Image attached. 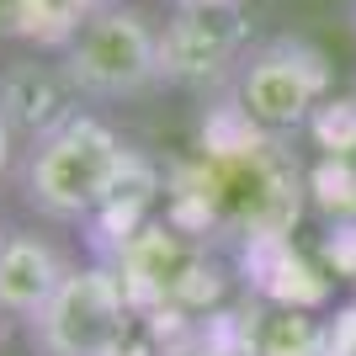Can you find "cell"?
Segmentation results:
<instances>
[{
    "mask_svg": "<svg viewBox=\"0 0 356 356\" xmlns=\"http://www.w3.org/2000/svg\"><path fill=\"white\" fill-rule=\"evenodd\" d=\"M6 234H11V229H6V223H0V245H6Z\"/></svg>",
    "mask_w": 356,
    "mask_h": 356,
    "instance_id": "18",
    "label": "cell"
},
{
    "mask_svg": "<svg viewBox=\"0 0 356 356\" xmlns=\"http://www.w3.org/2000/svg\"><path fill=\"white\" fill-rule=\"evenodd\" d=\"M59 64L80 102H134L160 86V22L138 0H102Z\"/></svg>",
    "mask_w": 356,
    "mask_h": 356,
    "instance_id": "2",
    "label": "cell"
},
{
    "mask_svg": "<svg viewBox=\"0 0 356 356\" xmlns=\"http://www.w3.org/2000/svg\"><path fill=\"white\" fill-rule=\"evenodd\" d=\"M309 202L330 223H356V160H325L309 170Z\"/></svg>",
    "mask_w": 356,
    "mask_h": 356,
    "instance_id": "12",
    "label": "cell"
},
{
    "mask_svg": "<svg viewBox=\"0 0 356 356\" xmlns=\"http://www.w3.org/2000/svg\"><path fill=\"white\" fill-rule=\"evenodd\" d=\"M6 319H11V314H6V309H0V341H6Z\"/></svg>",
    "mask_w": 356,
    "mask_h": 356,
    "instance_id": "17",
    "label": "cell"
},
{
    "mask_svg": "<svg viewBox=\"0 0 356 356\" xmlns=\"http://www.w3.org/2000/svg\"><path fill=\"white\" fill-rule=\"evenodd\" d=\"M319 261L330 277L356 287V223H330V234L319 239Z\"/></svg>",
    "mask_w": 356,
    "mask_h": 356,
    "instance_id": "13",
    "label": "cell"
},
{
    "mask_svg": "<svg viewBox=\"0 0 356 356\" xmlns=\"http://www.w3.org/2000/svg\"><path fill=\"white\" fill-rule=\"evenodd\" d=\"M0 112L11 122V134L22 149H32L38 138H48L54 128L80 112V96H74L70 74L59 59H43V54H16V59L0 64Z\"/></svg>",
    "mask_w": 356,
    "mask_h": 356,
    "instance_id": "6",
    "label": "cell"
},
{
    "mask_svg": "<svg viewBox=\"0 0 356 356\" xmlns=\"http://www.w3.org/2000/svg\"><path fill=\"white\" fill-rule=\"evenodd\" d=\"M325 356H356V298L325 314Z\"/></svg>",
    "mask_w": 356,
    "mask_h": 356,
    "instance_id": "14",
    "label": "cell"
},
{
    "mask_svg": "<svg viewBox=\"0 0 356 356\" xmlns=\"http://www.w3.org/2000/svg\"><path fill=\"white\" fill-rule=\"evenodd\" d=\"M250 54L245 11H170L160 22V86L218 96Z\"/></svg>",
    "mask_w": 356,
    "mask_h": 356,
    "instance_id": "5",
    "label": "cell"
},
{
    "mask_svg": "<svg viewBox=\"0 0 356 356\" xmlns=\"http://www.w3.org/2000/svg\"><path fill=\"white\" fill-rule=\"evenodd\" d=\"M239 271H245V293L266 298L271 309H309L319 314L335 293L325 261H314L293 239H261V245H239Z\"/></svg>",
    "mask_w": 356,
    "mask_h": 356,
    "instance_id": "7",
    "label": "cell"
},
{
    "mask_svg": "<svg viewBox=\"0 0 356 356\" xmlns=\"http://www.w3.org/2000/svg\"><path fill=\"white\" fill-rule=\"evenodd\" d=\"M170 11H245V0H170Z\"/></svg>",
    "mask_w": 356,
    "mask_h": 356,
    "instance_id": "16",
    "label": "cell"
},
{
    "mask_svg": "<svg viewBox=\"0 0 356 356\" xmlns=\"http://www.w3.org/2000/svg\"><path fill=\"white\" fill-rule=\"evenodd\" d=\"M0 38H6V32H0Z\"/></svg>",
    "mask_w": 356,
    "mask_h": 356,
    "instance_id": "19",
    "label": "cell"
},
{
    "mask_svg": "<svg viewBox=\"0 0 356 356\" xmlns=\"http://www.w3.org/2000/svg\"><path fill=\"white\" fill-rule=\"evenodd\" d=\"M255 356H325V319L309 309H266Z\"/></svg>",
    "mask_w": 356,
    "mask_h": 356,
    "instance_id": "10",
    "label": "cell"
},
{
    "mask_svg": "<svg viewBox=\"0 0 356 356\" xmlns=\"http://www.w3.org/2000/svg\"><path fill=\"white\" fill-rule=\"evenodd\" d=\"M229 90L255 118V128L293 138L309 128L314 106L330 96V59L309 38H287V32L282 38H261V43H250Z\"/></svg>",
    "mask_w": 356,
    "mask_h": 356,
    "instance_id": "4",
    "label": "cell"
},
{
    "mask_svg": "<svg viewBox=\"0 0 356 356\" xmlns=\"http://www.w3.org/2000/svg\"><path fill=\"white\" fill-rule=\"evenodd\" d=\"M102 0H0V32L38 54H64Z\"/></svg>",
    "mask_w": 356,
    "mask_h": 356,
    "instance_id": "9",
    "label": "cell"
},
{
    "mask_svg": "<svg viewBox=\"0 0 356 356\" xmlns=\"http://www.w3.org/2000/svg\"><path fill=\"white\" fill-rule=\"evenodd\" d=\"M138 309L118 266L86 261L64 277V287L27 319L38 356H122L134 346Z\"/></svg>",
    "mask_w": 356,
    "mask_h": 356,
    "instance_id": "3",
    "label": "cell"
},
{
    "mask_svg": "<svg viewBox=\"0 0 356 356\" xmlns=\"http://www.w3.org/2000/svg\"><path fill=\"white\" fill-rule=\"evenodd\" d=\"M16 160H22V144H16L11 122H6V112H0V176H6V170H11Z\"/></svg>",
    "mask_w": 356,
    "mask_h": 356,
    "instance_id": "15",
    "label": "cell"
},
{
    "mask_svg": "<svg viewBox=\"0 0 356 356\" xmlns=\"http://www.w3.org/2000/svg\"><path fill=\"white\" fill-rule=\"evenodd\" d=\"M303 134L325 160H356V96H325Z\"/></svg>",
    "mask_w": 356,
    "mask_h": 356,
    "instance_id": "11",
    "label": "cell"
},
{
    "mask_svg": "<svg viewBox=\"0 0 356 356\" xmlns=\"http://www.w3.org/2000/svg\"><path fill=\"white\" fill-rule=\"evenodd\" d=\"M128 160H134V144H122L112 122H102L96 112H74L64 128L22 149L16 186L38 218L86 229L102 213V202L118 192Z\"/></svg>",
    "mask_w": 356,
    "mask_h": 356,
    "instance_id": "1",
    "label": "cell"
},
{
    "mask_svg": "<svg viewBox=\"0 0 356 356\" xmlns=\"http://www.w3.org/2000/svg\"><path fill=\"white\" fill-rule=\"evenodd\" d=\"M70 271L74 266L64 261V250L48 234H38V229H11L6 245H0V309L27 325L32 314L64 287Z\"/></svg>",
    "mask_w": 356,
    "mask_h": 356,
    "instance_id": "8",
    "label": "cell"
}]
</instances>
